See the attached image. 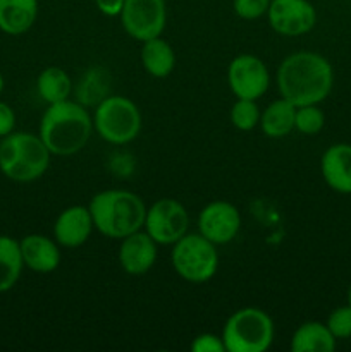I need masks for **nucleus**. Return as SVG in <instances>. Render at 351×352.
Instances as JSON below:
<instances>
[{"mask_svg":"<svg viewBox=\"0 0 351 352\" xmlns=\"http://www.w3.org/2000/svg\"><path fill=\"white\" fill-rule=\"evenodd\" d=\"M93 226L100 234L112 239H123L141 230L147 217L143 199L124 189H107L96 192L88 205Z\"/></svg>","mask_w":351,"mask_h":352,"instance_id":"3","label":"nucleus"},{"mask_svg":"<svg viewBox=\"0 0 351 352\" xmlns=\"http://www.w3.org/2000/svg\"><path fill=\"white\" fill-rule=\"evenodd\" d=\"M50 155L36 134L10 133L0 141V172L16 182L36 181L47 172Z\"/></svg>","mask_w":351,"mask_h":352,"instance_id":"4","label":"nucleus"},{"mask_svg":"<svg viewBox=\"0 0 351 352\" xmlns=\"http://www.w3.org/2000/svg\"><path fill=\"white\" fill-rule=\"evenodd\" d=\"M320 172L332 191L351 195V144L337 143L327 148L320 160Z\"/></svg>","mask_w":351,"mask_h":352,"instance_id":"15","label":"nucleus"},{"mask_svg":"<svg viewBox=\"0 0 351 352\" xmlns=\"http://www.w3.org/2000/svg\"><path fill=\"white\" fill-rule=\"evenodd\" d=\"M326 325L336 339L351 337V306L348 305L334 309L327 318Z\"/></svg>","mask_w":351,"mask_h":352,"instance_id":"26","label":"nucleus"},{"mask_svg":"<svg viewBox=\"0 0 351 352\" xmlns=\"http://www.w3.org/2000/svg\"><path fill=\"white\" fill-rule=\"evenodd\" d=\"M323 124H326V116L317 105L296 107L295 129H298L301 134H306V136L319 134Z\"/></svg>","mask_w":351,"mask_h":352,"instance_id":"25","label":"nucleus"},{"mask_svg":"<svg viewBox=\"0 0 351 352\" xmlns=\"http://www.w3.org/2000/svg\"><path fill=\"white\" fill-rule=\"evenodd\" d=\"M93 127L107 143L126 144L140 134L141 113L136 103L126 96H105L96 105Z\"/></svg>","mask_w":351,"mask_h":352,"instance_id":"6","label":"nucleus"},{"mask_svg":"<svg viewBox=\"0 0 351 352\" xmlns=\"http://www.w3.org/2000/svg\"><path fill=\"white\" fill-rule=\"evenodd\" d=\"M141 64L153 78H167L176 65V54L171 45L160 36L143 41Z\"/></svg>","mask_w":351,"mask_h":352,"instance_id":"19","label":"nucleus"},{"mask_svg":"<svg viewBox=\"0 0 351 352\" xmlns=\"http://www.w3.org/2000/svg\"><path fill=\"white\" fill-rule=\"evenodd\" d=\"M143 227L155 243L172 246L188 230L189 217L178 199L162 198L147 210Z\"/></svg>","mask_w":351,"mask_h":352,"instance_id":"8","label":"nucleus"},{"mask_svg":"<svg viewBox=\"0 0 351 352\" xmlns=\"http://www.w3.org/2000/svg\"><path fill=\"white\" fill-rule=\"evenodd\" d=\"M233 6L241 19H258L267 14L270 0H234Z\"/></svg>","mask_w":351,"mask_h":352,"instance_id":"27","label":"nucleus"},{"mask_svg":"<svg viewBox=\"0 0 351 352\" xmlns=\"http://www.w3.org/2000/svg\"><path fill=\"white\" fill-rule=\"evenodd\" d=\"M172 267L176 274L193 284H203L215 275L219 267V254L215 244L202 234H184L172 244Z\"/></svg>","mask_w":351,"mask_h":352,"instance_id":"7","label":"nucleus"},{"mask_svg":"<svg viewBox=\"0 0 351 352\" xmlns=\"http://www.w3.org/2000/svg\"><path fill=\"white\" fill-rule=\"evenodd\" d=\"M193 352H227L222 337L215 333H200L191 342Z\"/></svg>","mask_w":351,"mask_h":352,"instance_id":"28","label":"nucleus"},{"mask_svg":"<svg viewBox=\"0 0 351 352\" xmlns=\"http://www.w3.org/2000/svg\"><path fill=\"white\" fill-rule=\"evenodd\" d=\"M19 241L0 236V292H7L17 284L23 272Z\"/></svg>","mask_w":351,"mask_h":352,"instance_id":"21","label":"nucleus"},{"mask_svg":"<svg viewBox=\"0 0 351 352\" xmlns=\"http://www.w3.org/2000/svg\"><path fill=\"white\" fill-rule=\"evenodd\" d=\"M334 349L336 337L320 322L303 323L291 337L292 352H332Z\"/></svg>","mask_w":351,"mask_h":352,"instance_id":"18","label":"nucleus"},{"mask_svg":"<svg viewBox=\"0 0 351 352\" xmlns=\"http://www.w3.org/2000/svg\"><path fill=\"white\" fill-rule=\"evenodd\" d=\"M38 16V0H0V31L17 36L30 30Z\"/></svg>","mask_w":351,"mask_h":352,"instance_id":"17","label":"nucleus"},{"mask_svg":"<svg viewBox=\"0 0 351 352\" xmlns=\"http://www.w3.org/2000/svg\"><path fill=\"white\" fill-rule=\"evenodd\" d=\"M93 227L88 206H69L54 223L55 241L64 248H79L92 236Z\"/></svg>","mask_w":351,"mask_h":352,"instance_id":"14","label":"nucleus"},{"mask_svg":"<svg viewBox=\"0 0 351 352\" xmlns=\"http://www.w3.org/2000/svg\"><path fill=\"white\" fill-rule=\"evenodd\" d=\"M165 21V0H124L120 23L134 40L147 41L160 36Z\"/></svg>","mask_w":351,"mask_h":352,"instance_id":"9","label":"nucleus"},{"mask_svg":"<svg viewBox=\"0 0 351 352\" xmlns=\"http://www.w3.org/2000/svg\"><path fill=\"white\" fill-rule=\"evenodd\" d=\"M267 16L272 30L284 36L308 33L317 23V12L308 0H270Z\"/></svg>","mask_w":351,"mask_h":352,"instance_id":"11","label":"nucleus"},{"mask_svg":"<svg viewBox=\"0 0 351 352\" xmlns=\"http://www.w3.org/2000/svg\"><path fill=\"white\" fill-rule=\"evenodd\" d=\"M107 88H109V85H107L105 74L100 69H92L78 82L76 98L83 107H96L107 96Z\"/></svg>","mask_w":351,"mask_h":352,"instance_id":"23","label":"nucleus"},{"mask_svg":"<svg viewBox=\"0 0 351 352\" xmlns=\"http://www.w3.org/2000/svg\"><path fill=\"white\" fill-rule=\"evenodd\" d=\"M260 110L255 100L237 98V102L231 107V122L240 131H251L260 122Z\"/></svg>","mask_w":351,"mask_h":352,"instance_id":"24","label":"nucleus"},{"mask_svg":"<svg viewBox=\"0 0 351 352\" xmlns=\"http://www.w3.org/2000/svg\"><path fill=\"white\" fill-rule=\"evenodd\" d=\"M36 89L41 100L50 105V103H57L69 98L72 91V82L64 69L47 67L38 76Z\"/></svg>","mask_w":351,"mask_h":352,"instance_id":"22","label":"nucleus"},{"mask_svg":"<svg viewBox=\"0 0 351 352\" xmlns=\"http://www.w3.org/2000/svg\"><path fill=\"white\" fill-rule=\"evenodd\" d=\"M348 305L351 306V285H350V291H348Z\"/></svg>","mask_w":351,"mask_h":352,"instance_id":"32","label":"nucleus"},{"mask_svg":"<svg viewBox=\"0 0 351 352\" xmlns=\"http://www.w3.org/2000/svg\"><path fill=\"white\" fill-rule=\"evenodd\" d=\"M24 267L34 274H52L61 265V251L57 241L40 234H30L19 241Z\"/></svg>","mask_w":351,"mask_h":352,"instance_id":"16","label":"nucleus"},{"mask_svg":"<svg viewBox=\"0 0 351 352\" xmlns=\"http://www.w3.org/2000/svg\"><path fill=\"white\" fill-rule=\"evenodd\" d=\"M241 229V215L227 201H212L200 212L198 232L215 246L231 243Z\"/></svg>","mask_w":351,"mask_h":352,"instance_id":"12","label":"nucleus"},{"mask_svg":"<svg viewBox=\"0 0 351 352\" xmlns=\"http://www.w3.org/2000/svg\"><path fill=\"white\" fill-rule=\"evenodd\" d=\"M227 81L236 98L255 100L265 95L270 85L267 65L255 55H237L227 69Z\"/></svg>","mask_w":351,"mask_h":352,"instance_id":"10","label":"nucleus"},{"mask_svg":"<svg viewBox=\"0 0 351 352\" xmlns=\"http://www.w3.org/2000/svg\"><path fill=\"white\" fill-rule=\"evenodd\" d=\"M14 127H16V113L10 109V105L0 102V138H6L14 133Z\"/></svg>","mask_w":351,"mask_h":352,"instance_id":"29","label":"nucleus"},{"mask_svg":"<svg viewBox=\"0 0 351 352\" xmlns=\"http://www.w3.org/2000/svg\"><path fill=\"white\" fill-rule=\"evenodd\" d=\"M332 65L313 52H296L286 57L277 69L279 93L295 107L323 102L332 89Z\"/></svg>","mask_w":351,"mask_h":352,"instance_id":"1","label":"nucleus"},{"mask_svg":"<svg viewBox=\"0 0 351 352\" xmlns=\"http://www.w3.org/2000/svg\"><path fill=\"white\" fill-rule=\"evenodd\" d=\"M93 133V119L79 102L62 100L50 103L40 120L38 136L52 155L69 157L88 143Z\"/></svg>","mask_w":351,"mask_h":352,"instance_id":"2","label":"nucleus"},{"mask_svg":"<svg viewBox=\"0 0 351 352\" xmlns=\"http://www.w3.org/2000/svg\"><path fill=\"white\" fill-rule=\"evenodd\" d=\"M227 352H264L274 340V323L258 308H243L229 316L222 330Z\"/></svg>","mask_w":351,"mask_h":352,"instance_id":"5","label":"nucleus"},{"mask_svg":"<svg viewBox=\"0 0 351 352\" xmlns=\"http://www.w3.org/2000/svg\"><path fill=\"white\" fill-rule=\"evenodd\" d=\"M96 7L102 14L105 16L114 17V16H120V10H123L124 0H95Z\"/></svg>","mask_w":351,"mask_h":352,"instance_id":"30","label":"nucleus"},{"mask_svg":"<svg viewBox=\"0 0 351 352\" xmlns=\"http://www.w3.org/2000/svg\"><path fill=\"white\" fill-rule=\"evenodd\" d=\"M296 107L286 98L272 102L260 116V126L265 136L284 138L295 129Z\"/></svg>","mask_w":351,"mask_h":352,"instance_id":"20","label":"nucleus"},{"mask_svg":"<svg viewBox=\"0 0 351 352\" xmlns=\"http://www.w3.org/2000/svg\"><path fill=\"white\" fill-rule=\"evenodd\" d=\"M157 260V243L141 230L123 237L119 246V263L129 275H145Z\"/></svg>","mask_w":351,"mask_h":352,"instance_id":"13","label":"nucleus"},{"mask_svg":"<svg viewBox=\"0 0 351 352\" xmlns=\"http://www.w3.org/2000/svg\"><path fill=\"white\" fill-rule=\"evenodd\" d=\"M3 86H6V81H3V76L2 72H0V93L3 91Z\"/></svg>","mask_w":351,"mask_h":352,"instance_id":"31","label":"nucleus"}]
</instances>
